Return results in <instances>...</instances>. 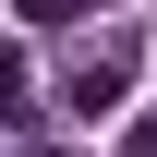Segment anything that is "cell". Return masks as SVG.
<instances>
[{
    "mask_svg": "<svg viewBox=\"0 0 157 157\" xmlns=\"http://www.w3.org/2000/svg\"><path fill=\"white\" fill-rule=\"evenodd\" d=\"M121 157H157V121H133V145H121Z\"/></svg>",
    "mask_w": 157,
    "mask_h": 157,
    "instance_id": "7a4b0ae2",
    "label": "cell"
},
{
    "mask_svg": "<svg viewBox=\"0 0 157 157\" xmlns=\"http://www.w3.org/2000/svg\"><path fill=\"white\" fill-rule=\"evenodd\" d=\"M12 12H24V24H73L85 0H12Z\"/></svg>",
    "mask_w": 157,
    "mask_h": 157,
    "instance_id": "6da1fadb",
    "label": "cell"
}]
</instances>
